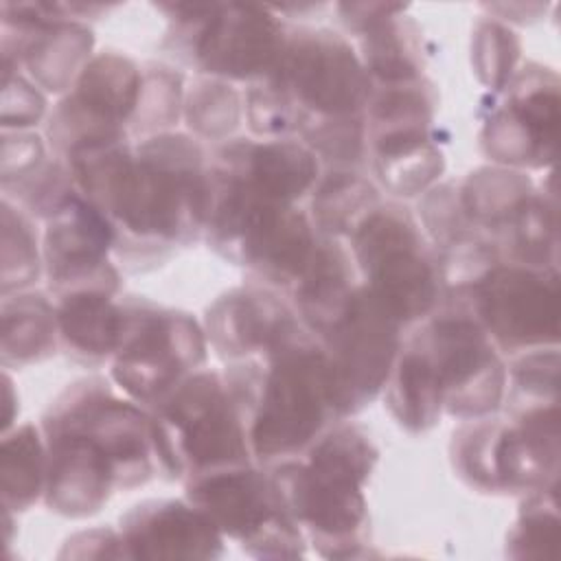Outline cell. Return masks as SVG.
I'll return each instance as SVG.
<instances>
[{"mask_svg":"<svg viewBox=\"0 0 561 561\" xmlns=\"http://www.w3.org/2000/svg\"><path fill=\"white\" fill-rule=\"evenodd\" d=\"M340 13L342 24L355 33L362 35L377 22L397 15L401 11H408V4H392V2H342L335 7Z\"/></svg>","mask_w":561,"mask_h":561,"instance_id":"b9f144b4","label":"cell"},{"mask_svg":"<svg viewBox=\"0 0 561 561\" xmlns=\"http://www.w3.org/2000/svg\"><path fill=\"white\" fill-rule=\"evenodd\" d=\"M46 112L44 92L20 70L2 75V131H26Z\"/></svg>","mask_w":561,"mask_h":561,"instance_id":"f35d334b","label":"cell"},{"mask_svg":"<svg viewBox=\"0 0 561 561\" xmlns=\"http://www.w3.org/2000/svg\"><path fill=\"white\" fill-rule=\"evenodd\" d=\"M0 357L4 368H24L48 359L59 346L57 305L42 291L2 296Z\"/></svg>","mask_w":561,"mask_h":561,"instance_id":"cb8c5ba5","label":"cell"},{"mask_svg":"<svg viewBox=\"0 0 561 561\" xmlns=\"http://www.w3.org/2000/svg\"><path fill=\"white\" fill-rule=\"evenodd\" d=\"M2 434L13 427V419L18 414V397L13 392V381L11 375L4 370L2 373Z\"/></svg>","mask_w":561,"mask_h":561,"instance_id":"7bdbcfd3","label":"cell"},{"mask_svg":"<svg viewBox=\"0 0 561 561\" xmlns=\"http://www.w3.org/2000/svg\"><path fill=\"white\" fill-rule=\"evenodd\" d=\"M184 79L175 68L156 61L145 64L140 99L129 123V134L142 140L171 131L184 112Z\"/></svg>","mask_w":561,"mask_h":561,"instance_id":"836d02e7","label":"cell"},{"mask_svg":"<svg viewBox=\"0 0 561 561\" xmlns=\"http://www.w3.org/2000/svg\"><path fill=\"white\" fill-rule=\"evenodd\" d=\"M121 302L123 335L110 377L125 397L149 410L206 364L208 340L204 324L186 311L142 298Z\"/></svg>","mask_w":561,"mask_h":561,"instance_id":"30bf717a","label":"cell"},{"mask_svg":"<svg viewBox=\"0 0 561 561\" xmlns=\"http://www.w3.org/2000/svg\"><path fill=\"white\" fill-rule=\"evenodd\" d=\"M403 324L359 283L342 313L318 340L329 368L337 421L373 403L403 346Z\"/></svg>","mask_w":561,"mask_h":561,"instance_id":"4fadbf2b","label":"cell"},{"mask_svg":"<svg viewBox=\"0 0 561 561\" xmlns=\"http://www.w3.org/2000/svg\"><path fill=\"white\" fill-rule=\"evenodd\" d=\"M202 324L208 346L228 362L265 359L305 331L298 313L259 285L234 287L215 298Z\"/></svg>","mask_w":561,"mask_h":561,"instance_id":"ac0fdd59","label":"cell"},{"mask_svg":"<svg viewBox=\"0 0 561 561\" xmlns=\"http://www.w3.org/2000/svg\"><path fill=\"white\" fill-rule=\"evenodd\" d=\"M359 37V59L373 85H397L423 79V46L416 22L401 11L390 15Z\"/></svg>","mask_w":561,"mask_h":561,"instance_id":"484cf974","label":"cell"},{"mask_svg":"<svg viewBox=\"0 0 561 561\" xmlns=\"http://www.w3.org/2000/svg\"><path fill=\"white\" fill-rule=\"evenodd\" d=\"M302 456L274 462L270 469L294 519L322 557L364 554V484L379 456L370 434L362 425L335 421Z\"/></svg>","mask_w":561,"mask_h":561,"instance_id":"277c9868","label":"cell"},{"mask_svg":"<svg viewBox=\"0 0 561 561\" xmlns=\"http://www.w3.org/2000/svg\"><path fill=\"white\" fill-rule=\"evenodd\" d=\"M419 210L421 224L436 245V254L473 237H482L471 226L460 202V188L454 182L434 184L430 191H425L423 199L419 202Z\"/></svg>","mask_w":561,"mask_h":561,"instance_id":"8d00e7d4","label":"cell"},{"mask_svg":"<svg viewBox=\"0 0 561 561\" xmlns=\"http://www.w3.org/2000/svg\"><path fill=\"white\" fill-rule=\"evenodd\" d=\"M445 298L449 309L469 313L497 351L524 353L559 344L561 289L557 267L541 270L495 261Z\"/></svg>","mask_w":561,"mask_h":561,"instance_id":"8fae6325","label":"cell"},{"mask_svg":"<svg viewBox=\"0 0 561 561\" xmlns=\"http://www.w3.org/2000/svg\"><path fill=\"white\" fill-rule=\"evenodd\" d=\"M311 197V224L327 239L351 237L362 219L381 204L377 186L357 169L333 167L320 175Z\"/></svg>","mask_w":561,"mask_h":561,"instance_id":"f1b7e54d","label":"cell"},{"mask_svg":"<svg viewBox=\"0 0 561 561\" xmlns=\"http://www.w3.org/2000/svg\"><path fill=\"white\" fill-rule=\"evenodd\" d=\"M357 285V267L351 252L337 239H318L309 263L289 287L302 327L320 340Z\"/></svg>","mask_w":561,"mask_h":561,"instance_id":"44dd1931","label":"cell"},{"mask_svg":"<svg viewBox=\"0 0 561 561\" xmlns=\"http://www.w3.org/2000/svg\"><path fill=\"white\" fill-rule=\"evenodd\" d=\"M59 559H127L121 530L90 528L66 539Z\"/></svg>","mask_w":561,"mask_h":561,"instance_id":"60d3db41","label":"cell"},{"mask_svg":"<svg viewBox=\"0 0 561 561\" xmlns=\"http://www.w3.org/2000/svg\"><path fill=\"white\" fill-rule=\"evenodd\" d=\"M458 188L471 226L489 241L537 191L524 171L497 164L471 171Z\"/></svg>","mask_w":561,"mask_h":561,"instance_id":"4316f807","label":"cell"},{"mask_svg":"<svg viewBox=\"0 0 561 561\" xmlns=\"http://www.w3.org/2000/svg\"><path fill=\"white\" fill-rule=\"evenodd\" d=\"M491 243L502 261L541 270L557 267L559 221L554 195L535 191V195L491 239Z\"/></svg>","mask_w":561,"mask_h":561,"instance_id":"83f0119b","label":"cell"},{"mask_svg":"<svg viewBox=\"0 0 561 561\" xmlns=\"http://www.w3.org/2000/svg\"><path fill=\"white\" fill-rule=\"evenodd\" d=\"M224 377L243 410L250 451L259 462L302 456L337 421L327 357L309 331L265 359L230 362Z\"/></svg>","mask_w":561,"mask_h":561,"instance_id":"3957f363","label":"cell"},{"mask_svg":"<svg viewBox=\"0 0 561 561\" xmlns=\"http://www.w3.org/2000/svg\"><path fill=\"white\" fill-rule=\"evenodd\" d=\"M44 221L42 256L53 300L79 291L116 296L121 274L110 261L116 230L107 215L77 191Z\"/></svg>","mask_w":561,"mask_h":561,"instance_id":"e0dca14e","label":"cell"},{"mask_svg":"<svg viewBox=\"0 0 561 561\" xmlns=\"http://www.w3.org/2000/svg\"><path fill=\"white\" fill-rule=\"evenodd\" d=\"M0 489L2 506L9 513H22L44 500L46 440L39 425L22 423L2 434Z\"/></svg>","mask_w":561,"mask_h":561,"instance_id":"f546056e","label":"cell"},{"mask_svg":"<svg viewBox=\"0 0 561 561\" xmlns=\"http://www.w3.org/2000/svg\"><path fill=\"white\" fill-rule=\"evenodd\" d=\"M184 489V497L210 517L224 539L237 541L248 554L261 559L305 554V533L272 471L248 462L197 476Z\"/></svg>","mask_w":561,"mask_h":561,"instance_id":"7c38bea8","label":"cell"},{"mask_svg":"<svg viewBox=\"0 0 561 561\" xmlns=\"http://www.w3.org/2000/svg\"><path fill=\"white\" fill-rule=\"evenodd\" d=\"M348 241L362 283L403 327L436 311L443 298L436 252L408 208L381 202Z\"/></svg>","mask_w":561,"mask_h":561,"instance_id":"ba28073f","label":"cell"},{"mask_svg":"<svg viewBox=\"0 0 561 561\" xmlns=\"http://www.w3.org/2000/svg\"><path fill=\"white\" fill-rule=\"evenodd\" d=\"M390 416L410 434H425L440 421L443 392L425 351L408 340L381 390Z\"/></svg>","mask_w":561,"mask_h":561,"instance_id":"603a6c76","label":"cell"},{"mask_svg":"<svg viewBox=\"0 0 561 561\" xmlns=\"http://www.w3.org/2000/svg\"><path fill=\"white\" fill-rule=\"evenodd\" d=\"M241 116L243 96L228 81L202 77L186 90L182 118L193 138L224 140L239 127Z\"/></svg>","mask_w":561,"mask_h":561,"instance_id":"d6a6232c","label":"cell"},{"mask_svg":"<svg viewBox=\"0 0 561 561\" xmlns=\"http://www.w3.org/2000/svg\"><path fill=\"white\" fill-rule=\"evenodd\" d=\"M46 162V147L33 131H2L0 178L2 188H9L33 175Z\"/></svg>","mask_w":561,"mask_h":561,"instance_id":"ab89813d","label":"cell"},{"mask_svg":"<svg viewBox=\"0 0 561 561\" xmlns=\"http://www.w3.org/2000/svg\"><path fill=\"white\" fill-rule=\"evenodd\" d=\"M210 175L256 197L296 204L318 184L320 160L300 138H234L215 151Z\"/></svg>","mask_w":561,"mask_h":561,"instance_id":"d6986e66","label":"cell"},{"mask_svg":"<svg viewBox=\"0 0 561 561\" xmlns=\"http://www.w3.org/2000/svg\"><path fill=\"white\" fill-rule=\"evenodd\" d=\"M142 88V66L118 50H101L48 116V140L57 158L75 149L127 140Z\"/></svg>","mask_w":561,"mask_h":561,"instance_id":"9a60e30c","label":"cell"},{"mask_svg":"<svg viewBox=\"0 0 561 561\" xmlns=\"http://www.w3.org/2000/svg\"><path fill=\"white\" fill-rule=\"evenodd\" d=\"M559 484L524 495L517 519L506 535V554L513 559L559 557Z\"/></svg>","mask_w":561,"mask_h":561,"instance_id":"4dcf8cb0","label":"cell"},{"mask_svg":"<svg viewBox=\"0 0 561 561\" xmlns=\"http://www.w3.org/2000/svg\"><path fill=\"white\" fill-rule=\"evenodd\" d=\"M243 114L252 134L285 138L298 131V116L289 101L267 79L252 83L243 96Z\"/></svg>","mask_w":561,"mask_h":561,"instance_id":"74e56055","label":"cell"},{"mask_svg":"<svg viewBox=\"0 0 561 561\" xmlns=\"http://www.w3.org/2000/svg\"><path fill=\"white\" fill-rule=\"evenodd\" d=\"M210 184L204 228L210 248L274 287H291L318 245L309 215L296 204L256 197L213 175Z\"/></svg>","mask_w":561,"mask_h":561,"instance_id":"52a82bcc","label":"cell"},{"mask_svg":"<svg viewBox=\"0 0 561 561\" xmlns=\"http://www.w3.org/2000/svg\"><path fill=\"white\" fill-rule=\"evenodd\" d=\"M127 559H217L224 535L210 517L184 500H145L121 517Z\"/></svg>","mask_w":561,"mask_h":561,"instance_id":"ffe728a7","label":"cell"},{"mask_svg":"<svg viewBox=\"0 0 561 561\" xmlns=\"http://www.w3.org/2000/svg\"><path fill=\"white\" fill-rule=\"evenodd\" d=\"M44 272V256L33 217L2 199V296L26 291Z\"/></svg>","mask_w":561,"mask_h":561,"instance_id":"1f68e13d","label":"cell"},{"mask_svg":"<svg viewBox=\"0 0 561 561\" xmlns=\"http://www.w3.org/2000/svg\"><path fill=\"white\" fill-rule=\"evenodd\" d=\"M59 346L75 362L96 368L118 351L123 335V302L101 291H79L55 300Z\"/></svg>","mask_w":561,"mask_h":561,"instance_id":"7402d4cb","label":"cell"},{"mask_svg":"<svg viewBox=\"0 0 561 561\" xmlns=\"http://www.w3.org/2000/svg\"><path fill=\"white\" fill-rule=\"evenodd\" d=\"M151 414L158 469L169 480L252 462L245 416L224 375L195 370L162 397Z\"/></svg>","mask_w":561,"mask_h":561,"instance_id":"5b68a950","label":"cell"},{"mask_svg":"<svg viewBox=\"0 0 561 561\" xmlns=\"http://www.w3.org/2000/svg\"><path fill=\"white\" fill-rule=\"evenodd\" d=\"M265 79L294 107L298 131L313 123L366 116L375 88L351 42L324 26L287 31L280 59Z\"/></svg>","mask_w":561,"mask_h":561,"instance_id":"9c48e42d","label":"cell"},{"mask_svg":"<svg viewBox=\"0 0 561 561\" xmlns=\"http://www.w3.org/2000/svg\"><path fill=\"white\" fill-rule=\"evenodd\" d=\"M443 392V410L460 421L495 414L504 403L506 364L484 329L460 309H443L410 337Z\"/></svg>","mask_w":561,"mask_h":561,"instance_id":"5bb4252c","label":"cell"},{"mask_svg":"<svg viewBox=\"0 0 561 561\" xmlns=\"http://www.w3.org/2000/svg\"><path fill=\"white\" fill-rule=\"evenodd\" d=\"M366 153L381 186L399 197L423 195L445 171V156L432 131L377 138L366 145Z\"/></svg>","mask_w":561,"mask_h":561,"instance_id":"d4e9b609","label":"cell"},{"mask_svg":"<svg viewBox=\"0 0 561 561\" xmlns=\"http://www.w3.org/2000/svg\"><path fill=\"white\" fill-rule=\"evenodd\" d=\"M522 42L517 33L491 18L482 15L471 31V68L478 81L491 92H502L517 72Z\"/></svg>","mask_w":561,"mask_h":561,"instance_id":"e575fe53","label":"cell"},{"mask_svg":"<svg viewBox=\"0 0 561 561\" xmlns=\"http://www.w3.org/2000/svg\"><path fill=\"white\" fill-rule=\"evenodd\" d=\"M504 101L480 131L482 151L508 169H543L554 162L559 125V77L552 68L526 64L502 90Z\"/></svg>","mask_w":561,"mask_h":561,"instance_id":"2e32d148","label":"cell"},{"mask_svg":"<svg viewBox=\"0 0 561 561\" xmlns=\"http://www.w3.org/2000/svg\"><path fill=\"white\" fill-rule=\"evenodd\" d=\"M169 20L173 53L204 77L256 83L280 59L287 28L274 7L254 2H167L156 4Z\"/></svg>","mask_w":561,"mask_h":561,"instance_id":"8992f818","label":"cell"},{"mask_svg":"<svg viewBox=\"0 0 561 561\" xmlns=\"http://www.w3.org/2000/svg\"><path fill=\"white\" fill-rule=\"evenodd\" d=\"M46 440L44 504L61 517L99 513L114 491L147 484L158 469L151 414L103 377L68 383L39 423Z\"/></svg>","mask_w":561,"mask_h":561,"instance_id":"7a4b0ae2","label":"cell"},{"mask_svg":"<svg viewBox=\"0 0 561 561\" xmlns=\"http://www.w3.org/2000/svg\"><path fill=\"white\" fill-rule=\"evenodd\" d=\"M66 164L77 191L107 215L121 259L158 261L204 234L213 184L202 145L178 131L75 149Z\"/></svg>","mask_w":561,"mask_h":561,"instance_id":"6da1fadb","label":"cell"},{"mask_svg":"<svg viewBox=\"0 0 561 561\" xmlns=\"http://www.w3.org/2000/svg\"><path fill=\"white\" fill-rule=\"evenodd\" d=\"M504 401L508 414L539 403H559V346L517 353L506 366Z\"/></svg>","mask_w":561,"mask_h":561,"instance_id":"d590c367","label":"cell"}]
</instances>
